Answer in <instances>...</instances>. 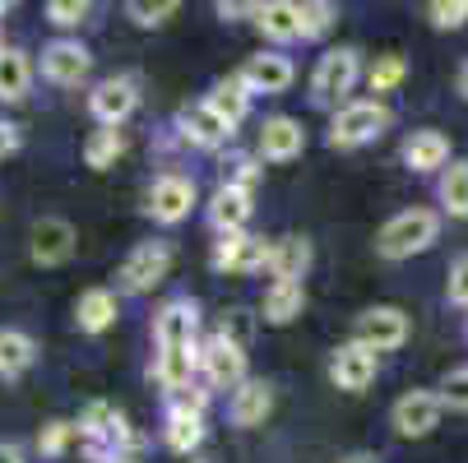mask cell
I'll use <instances>...</instances> for the list:
<instances>
[{"label": "cell", "instance_id": "obj_20", "mask_svg": "<svg viewBox=\"0 0 468 463\" xmlns=\"http://www.w3.org/2000/svg\"><path fill=\"white\" fill-rule=\"evenodd\" d=\"M209 223H214L223 237L241 232V227L250 223V190H241V185H218L214 200H209Z\"/></svg>", "mask_w": 468, "mask_h": 463}, {"label": "cell", "instance_id": "obj_21", "mask_svg": "<svg viewBox=\"0 0 468 463\" xmlns=\"http://www.w3.org/2000/svg\"><path fill=\"white\" fill-rule=\"evenodd\" d=\"M270 413H274V389L264 380H246L241 389H232V408H228L232 426H260Z\"/></svg>", "mask_w": 468, "mask_h": 463}, {"label": "cell", "instance_id": "obj_13", "mask_svg": "<svg viewBox=\"0 0 468 463\" xmlns=\"http://www.w3.org/2000/svg\"><path fill=\"white\" fill-rule=\"evenodd\" d=\"M190 205H195V181L190 176H181V172H167V176H158L154 185H149V218L154 223H181L186 214H190Z\"/></svg>", "mask_w": 468, "mask_h": 463}, {"label": "cell", "instance_id": "obj_1", "mask_svg": "<svg viewBox=\"0 0 468 463\" xmlns=\"http://www.w3.org/2000/svg\"><path fill=\"white\" fill-rule=\"evenodd\" d=\"M199 310L195 301L176 297L154 315V380L167 394H186L195 371H199Z\"/></svg>", "mask_w": 468, "mask_h": 463}, {"label": "cell", "instance_id": "obj_30", "mask_svg": "<svg viewBox=\"0 0 468 463\" xmlns=\"http://www.w3.org/2000/svg\"><path fill=\"white\" fill-rule=\"evenodd\" d=\"M441 205L450 218H468V163H450L441 176Z\"/></svg>", "mask_w": 468, "mask_h": 463}, {"label": "cell", "instance_id": "obj_9", "mask_svg": "<svg viewBox=\"0 0 468 463\" xmlns=\"http://www.w3.org/2000/svg\"><path fill=\"white\" fill-rule=\"evenodd\" d=\"M89 70H93V56H89L80 42L56 37V42L42 47V79H47V84H56V89H80V84L89 79Z\"/></svg>", "mask_w": 468, "mask_h": 463}, {"label": "cell", "instance_id": "obj_34", "mask_svg": "<svg viewBox=\"0 0 468 463\" xmlns=\"http://www.w3.org/2000/svg\"><path fill=\"white\" fill-rule=\"evenodd\" d=\"M297 10H302V37H320V33H329L334 19H339V10L324 5V0H306Z\"/></svg>", "mask_w": 468, "mask_h": 463}, {"label": "cell", "instance_id": "obj_18", "mask_svg": "<svg viewBox=\"0 0 468 463\" xmlns=\"http://www.w3.org/2000/svg\"><path fill=\"white\" fill-rule=\"evenodd\" d=\"M329 380L339 389H348V394H362L376 380V353L362 348V343H344L339 353L329 357Z\"/></svg>", "mask_w": 468, "mask_h": 463}, {"label": "cell", "instance_id": "obj_19", "mask_svg": "<svg viewBox=\"0 0 468 463\" xmlns=\"http://www.w3.org/2000/svg\"><path fill=\"white\" fill-rule=\"evenodd\" d=\"M176 125H181V140H186V144H195V149H223V144L232 140V125H228V121H218L205 102L186 107V111L176 116Z\"/></svg>", "mask_w": 468, "mask_h": 463}, {"label": "cell", "instance_id": "obj_24", "mask_svg": "<svg viewBox=\"0 0 468 463\" xmlns=\"http://www.w3.org/2000/svg\"><path fill=\"white\" fill-rule=\"evenodd\" d=\"M255 24L270 42H297L302 37V10L292 0H270V5H255Z\"/></svg>", "mask_w": 468, "mask_h": 463}, {"label": "cell", "instance_id": "obj_40", "mask_svg": "<svg viewBox=\"0 0 468 463\" xmlns=\"http://www.w3.org/2000/svg\"><path fill=\"white\" fill-rule=\"evenodd\" d=\"M255 176H260V167H255L250 158H232V176H223V185H241V190H250Z\"/></svg>", "mask_w": 468, "mask_h": 463}, {"label": "cell", "instance_id": "obj_3", "mask_svg": "<svg viewBox=\"0 0 468 463\" xmlns=\"http://www.w3.org/2000/svg\"><path fill=\"white\" fill-rule=\"evenodd\" d=\"M436 237H441V218L431 209H404V214H394L376 232V255H385V259H413Z\"/></svg>", "mask_w": 468, "mask_h": 463}, {"label": "cell", "instance_id": "obj_26", "mask_svg": "<svg viewBox=\"0 0 468 463\" xmlns=\"http://www.w3.org/2000/svg\"><path fill=\"white\" fill-rule=\"evenodd\" d=\"M75 324L84 334H102V329L116 324V292L107 288H89L80 301H75Z\"/></svg>", "mask_w": 468, "mask_h": 463}, {"label": "cell", "instance_id": "obj_36", "mask_svg": "<svg viewBox=\"0 0 468 463\" xmlns=\"http://www.w3.org/2000/svg\"><path fill=\"white\" fill-rule=\"evenodd\" d=\"M70 440H75V426H70V422H47L42 436H37V449H42L47 458H60Z\"/></svg>", "mask_w": 468, "mask_h": 463}, {"label": "cell", "instance_id": "obj_5", "mask_svg": "<svg viewBox=\"0 0 468 463\" xmlns=\"http://www.w3.org/2000/svg\"><path fill=\"white\" fill-rule=\"evenodd\" d=\"M357 75H362V60H357L353 47L324 51V56L315 60V75H311V102H315V107H339V102L353 93Z\"/></svg>", "mask_w": 468, "mask_h": 463}, {"label": "cell", "instance_id": "obj_42", "mask_svg": "<svg viewBox=\"0 0 468 463\" xmlns=\"http://www.w3.org/2000/svg\"><path fill=\"white\" fill-rule=\"evenodd\" d=\"M0 463H24V454L15 445H0Z\"/></svg>", "mask_w": 468, "mask_h": 463}, {"label": "cell", "instance_id": "obj_11", "mask_svg": "<svg viewBox=\"0 0 468 463\" xmlns=\"http://www.w3.org/2000/svg\"><path fill=\"white\" fill-rule=\"evenodd\" d=\"M135 107H140V89H135V79H125V75L102 79V84L89 93L93 121H98V125H112V130H121V121L135 116Z\"/></svg>", "mask_w": 468, "mask_h": 463}, {"label": "cell", "instance_id": "obj_4", "mask_svg": "<svg viewBox=\"0 0 468 463\" xmlns=\"http://www.w3.org/2000/svg\"><path fill=\"white\" fill-rule=\"evenodd\" d=\"M389 130V107L380 102H344L329 125V149H362Z\"/></svg>", "mask_w": 468, "mask_h": 463}, {"label": "cell", "instance_id": "obj_35", "mask_svg": "<svg viewBox=\"0 0 468 463\" xmlns=\"http://www.w3.org/2000/svg\"><path fill=\"white\" fill-rule=\"evenodd\" d=\"M431 15V28L450 33V28H463L468 24V0H436V5H427Z\"/></svg>", "mask_w": 468, "mask_h": 463}, {"label": "cell", "instance_id": "obj_31", "mask_svg": "<svg viewBox=\"0 0 468 463\" xmlns=\"http://www.w3.org/2000/svg\"><path fill=\"white\" fill-rule=\"evenodd\" d=\"M125 153V135H121V130H112V125H102V130H93V135H89V144H84V163L89 167H112L116 158Z\"/></svg>", "mask_w": 468, "mask_h": 463}, {"label": "cell", "instance_id": "obj_41", "mask_svg": "<svg viewBox=\"0 0 468 463\" xmlns=\"http://www.w3.org/2000/svg\"><path fill=\"white\" fill-rule=\"evenodd\" d=\"M19 144H24V140H19V125L0 116V163L15 158V153H19Z\"/></svg>", "mask_w": 468, "mask_h": 463}, {"label": "cell", "instance_id": "obj_16", "mask_svg": "<svg viewBox=\"0 0 468 463\" xmlns=\"http://www.w3.org/2000/svg\"><path fill=\"white\" fill-rule=\"evenodd\" d=\"M241 84L250 89V93H264V98H274V93H288L292 89V60L283 56V51H260V56H250L246 65H241Z\"/></svg>", "mask_w": 468, "mask_h": 463}, {"label": "cell", "instance_id": "obj_33", "mask_svg": "<svg viewBox=\"0 0 468 463\" xmlns=\"http://www.w3.org/2000/svg\"><path fill=\"white\" fill-rule=\"evenodd\" d=\"M409 75V65H404V56H380L376 65H371V93H389L399 79H404Z\"/></svg>", "mask_w": 468, "mask_h": 463}, {"label": "cell", "instance_id": "obj_7", "mask_svg": "<svg viewBox=\"0 0 468 463\" xmlns=\"http://www.w3.org/2000/svg\"><path fill=\"white\" fill-rule=\"evenodd\" d=\"M167 269H172V246L167 241H140L135 250L125 255V264H121V288L125 292H154L163 279H167Z\"/></svg>", "mask_w": 468, "mask_h": 463}, {"label": "cell", "instance_id": "obj_44", "mask_svg": "<svg viewBox=\"0 0 468 463\" xmlns=\"http://www.w3.org/2000/svg\"><path fill=\"white\" fill-rule=\"evenodd\" d=\"M348 463H376V458H367V454H353V458H348Z\"/></svg>", "mask_w": 468, "mask_h": 463}, {"label": "cell", "instance_id": "obj_43", "mask_svg": "<svg viewBox=\"0 0 468 463\" xmlns=\"http://www.w3.org/2000/svg\"><path fill=\"white\" fill-rule=\"evenodd\" d=\"M459 93L468 98V65H463V70H459Z\"/></svg>", "mask_w": 468, "mask_h": 463}, {"label": "cell", "instance_id": "obj_17", "mask_svg": "<svg viewBox=\"0 0 468 463\" xmlns=\"http://www.w3.org/2000/svg\"><path fill=\"white\" fill-rule=\"evenodd\" d=\"M302 149H306L302 121H292V116H270V121L260 125V158L292 163V158H302Z\"/></svg>", "mask_w": 468, "mask_h": 463}, {"label": "cell", "instance_id": "obj_29", "mask_svg": "<svg viewBox=\"0 0 468 463\" xmlns=\"http://www.w3.org/2000/svg\"><path fill=\"white\" fill-rule=\"evenodd\" d=\"M302 306H306V288L302 283H274L270 292H264L260 315L270 320V324H288V320L302 315Z\"/></svg>", "mask_w": 468, "mask_h": 463}, {"label": "cell", "instance_id": "obj_23", "mask_svg": "<svg viewBox=\"0 0 468 463\" xmlns=\"http://www.w3.org/2000/svg\"><path fill=\"white\" fill-rule=\"evenodd\" d=\"M205 107H209L218 121H228V125L237 130V125L246 121V111H250V89L241 84V75H228V79H218V84L209 89Z\"/></svg>", "mask_w": 468, "mask_h": 463}, {"label": "cell", "instance_id": "obj_27", "mask_svg": "<svg viewBox=\"0 0 468 463\" xmlns=\"http://www.w3.org/2000/svg\"><path fill=\"white\" fill-rule=\"evenodd\" d=\"M28 84H33V65L19 47H5L0 51V102H24L28 98Z\"/></svg>", "mask_w": 468, "mask_h": 463}, {"label": "cell", "instance_id": "obj_15", "mask_svg": "<svg viewBox=\"0 0 468 463\" xmlns=\"http://www.w3.org/2000/svg\"><path fill=\"white\" fill-rule=\"evenodd\" d=\"M75 227L65 218H37L33 232H28V255L33 264H42V269H56V264H65L75 255Z\"/></svg>", "mask_w": 468, "mask_h": 463}, {"label": "cell", "instance_id": "obj_37", "mask_svg": "<svg viewBox=\"0 0 468 463\" xmlns=\"http://www.w3.org/2000/svg\"><path fill=\"white\" fill-rule=\"evenodd\" d=\"M47 19H51L56 28H80V24L89 19V5H84V0H51Z\"/></svg>", "mask_w": 468, "mask_h": 463}, {"label": "cell", "instance_id": "obj_32", "mask_svg": "<svg viewBox=\"0 0 468 463\" xmlns=\"http://www.w3.org/2000/svg\"><path fill=\"white\" fill-rule=\"evenodd\" d=\"M176 10H181L176 0H130V5H125V15L135 19L140 28H163Z\"/></svg>", "mask_w": 468, "mask_h": 463}, {"label": "cell", "instance_id": "obj_14", "mask_svg": "<svg viewBox=\"0 0 468 463\" xmlns=\"http://www.w3.org/2000/svg\"><path fill=\"white\" fill-rule=\"evenodd\" d=\"M205 445V394H176V404L167 413V449L190 454Z\"/></svg>", "mask_w": 468, "mask_h": 463}, {"label": "cell", "instance_id": "obj_28", "mask_svg": "<svg viewBox=\"0 0 468 463\" xmlns=\"http://www.w3.org/2000/svg\"><path fill=\"white\" fill-rule=\"evenodd\" d=\"M37 362V343L24 334V329H0V375L15 380Z\"/></svg>", "mask_w": 468, "mask_h": 463}, {"label": "cell", "instance_id": "obj_45", "mask_svg": "<svg viewBox=\"0 0 468 463\" xmlns=\"http://www.w3.org/2000/svg\"><path fill=\"white\" fill-rule=\"evenodd\" d=\"M5 10H10V5H5V0H0V15H5Z\"/></svg>", "mask_w": 468, "mask_h": 463}, {"label": "cell", "instance_id": "obj_22", "mask_svg": "<svg viewBox=\"0 0 468 463\" xmlns=\"http://www.w3.org/2000/svg\"><path fill=\"white\" fill-rule=\"evenodd\" d=\"M306 269H311V241L306 237H279L270 246V274H274V283H302Z\"/></svg>", "mask_w": 468, "mask_h": 463}, {"label": "cell", "instance_id": "obj_10", "mask_svg": "<svg viewBox=\"0 0 468 463\" xmlns=\"http://www.w3.org/2000/svg\"><path fill=\"white\" fill-rule=\"evenodd\" d=\"M270 246L264 237H246V232H232L214 246V269L218 274H255V269H270Z\"/></svg>", "mask_w": 468, "mask_h": 463}, {"label": "cell", "instance_id": "obj_2", "mask_svg": "<svg viewBox=\"0 0 468 463\" xmlns=\"http://www.w3.org/2000/svg\"><path fill=\"white\" fill-rule=\"evenodd\" d=\"M75 436H80V449L89 463H140L144 458V440L112 404H89L80 413Z\"/></svg>", "mask_w": 468, "mask_h": 463}, {"label": "cell", "instance_id": "obj_8", "mask_svg": "<svg viewBox=\"0 0 468 463\" xmlns=\"http://www.w3.org/2000/svg\"><path fill=\"white\" fill-rule=\"evenodd\" d=\"M199 375H205L214 389H241L246 384V348L228 334H214L205 348H199Z\"/></svg>", "mask_w": 468, "mask_h": 463}, {"label": "cell", "instance_id": "obj_6", "mask_svg": "<svg viewBox=\"0 0 468 463\" xmlns=\"http://www.w3.org/2000/svg\"><path fill=\"white\" fill-rule=\"evenodd\" d=\"M353 343L371 348V353H394L409 343V315L399 306H371L357 315L353 324Z\"/></svg>", "mask_w": 468, "mask_h": 463}, {"label": "cell", "instance_id": "obj_38", "mask_svg": "<svg viewBox=\"0 0 468 463\" xmlns=\"http://www.w3.org/2000/svg\"><path fill=\"white\" fill-rule=\"evenodd\" d=\"M441 404H450V408L468 413V366H459V371H450V375H445V384H441Z\"/></svg>", "mask_w": 468, "mask_h": 463}, {"label": "cell", "instance_id": "obj_39", "mask_svg": "<svg viewBox=\"0 0 468 463\" xmlns=\"http://www.w3.org/2000/svg\"><path fill=\"white\" fill-rule=\"evenodd\" d=\"M445 297H450L454 306H468V255H459V259L450 264V279H445Z\"/></svg>", "mask_w": 468, "mask_h": 463}, {"label": "cell", "instance_id": "obj_25", "mask_svg": "<svg viewBox=\"0 0 468 463\" xmlns=\"http://www.w3.org/2000/svg\"><path fill=\"white\" fill-rule=\"evenodd\" d=\"M404 163L413 172H436L450 163V140L441 135V130H413V135L404 140Z\"/></svg>", "mask_w": 468, "mask_h": 463}, {"label": "cell", "instance_id": "obj_46", "mask_svg": "<svg viewBox=\"0 0 468 463\" xmlns=\"http://www.w3.org/2000/svg\"><path fill=\"white\" fill-rule=\"evenodd\" d=\"M0 51H5V47H0Z\"/></svg>", "mask_w": 468, "mask_h": 463}, {"label": "cell", "instance_id": "obj_12", "mask_svg": "<svg viewBox=\"0 0 468 463\" xmlns=\"http://www.w3.org/2000/svg\"><path fill=\"white\" fill-rule=\"evenodd\" d=\"M441 394H431V389H409L404 399L394 404V431L399 436H409V440H422V436H431L436 431V422H441Z\"/></svg>", "mask_w": 468, "mask_h": 463}]
</instances>
